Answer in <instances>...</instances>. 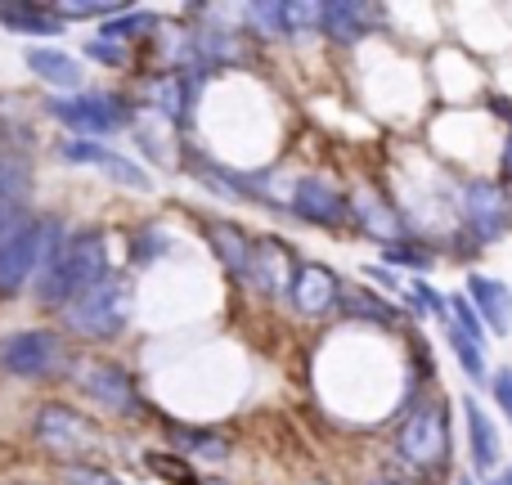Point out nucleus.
Instances as JSON below:
<instances>
[{
    "instance_id": "2f4dec72",
    "label": "nucleus",
    "mask_w": 512,
    "mask_h": 485,
    "mask_svg": "<svg viewBox=\"0 0 512 485\" xmlns=\"http://www.w3.org/2000/svg\"><path fill=\"white\" fill-rule=\"evenodd\" d=\"M490 391H495L499 409H504V418L512 423V369H499L495 378H490Z\"/></svg>"
},
{
    "instance_id": "2eb2a0df",
    "label": "nucleus",
    "mask_w": 512,
    "mask_h": 485,
    "mask_svg": "<svg viewBox=\"0 0 512 485\" xmlns=\"http://www.w3.org/2000/svg\"><path fill=\"white\" fill-rule=\"evenodd\" d=\"M369 23H373L369 5H355V0H328V5H319V32H328L342 45L360 41L369 32Z\"/></svg>"
},
{
    "instance_id": "4468645a",
    "label": "nucleus",
    "mask_w": 512,
    "mask_h": 485,
    "mask_svg": "<svg viewBox=\"0 0 512 485\" xmlns=\"http://www.w3.org/2000/svg\"><path fill=\"white\" fill-rule=\"evenodd\" d=\"M468 301H472V310L481 315L486 333L504 337L512 328V292H508V283L490 279V274H472L468 279Z\"/></svg>"
},
{
    "instance_id": "0eeeda50",
    "label": "nucleus",
    "mask_w": 512,
    "mask_h": 485,
    "mask_svg": "<svg viewBox=\"0 0 512 485\" xmlns=\"http://www.w3.org/2000/svg\"><path fill=\"white\" fill-rule=\"evenodd\" d=\"M50 117H59L68 131L81 135H113L131 122V108L117 95H63L50 99Z\"/></svg>"
},
{
    "instance_id": "5701e85b",
    "label": "nucleus",
    "mask_w": 512,
    "mask_h": 485,
    "mask_svg": "<svg viewBox=\"0 0 512 485\" xmlns=\"http://www.w3.org/2000/svg\"><path fill=\"white\" fill-rule=\"evenodd\" d=\"M445 337H450V346H454V355H459L463 373H468L472 382H486V351H481L477 342H468V337H463L454 324H445Z\"/></svg>"
},
{
    "instance_id": "393cba45",
    "label": "nucleus",
    "mask_w": 512,
    "mask_h": 485,
    "mask_svg": "<svg viewBox=\"0 0 512 485\" xmlns=\"http://www.w3.org/2000/svg\"><path fill=\"white\" fill-rule=\"evenodd\" d=\"M23 189H27V167L9 149H0V198H5V203H18Z\"/></svg>"
},
{
    "instance_id": "4c0bfd02",
    "label": "nucleus",
    "mask_w": 512,
    "mask_h": 485,
    "mask_svg": "<svg viewBox=\"0 0 512 485\" xmlns=\"http://www.w3.org/2000/svg\"><path fill=\"white\" fill-rule=\"evenodd\" d=\"M459 485H477V481H459Z\"/></svg>"
},
{
    "instance_id": "aec40b11",
    "label": "nucleus",
    "mask_w": 512,
    "mask_h": 485,
    "mask_svg": "<svg viewBox=\"0 0 512 485\" xmlns=\"http://www.w3.org/2000/svg\"><path fill=\"white\" fill-rule=\"evenodd\" d=\"M153 95V108H158L162 117H171V122H185L189 104H194V81L180 77V72H167V77H158L149 86Z\"/></svg>"
},
{
    "instance_id": "e433bc0d",
    "label": "nucleus",
    "mask_w": 512,
    "mask_h": 485,
    "mask_svg": "<svg viewBox=\"0 0 512 485\" xmlns=\"http://www.w3.org/2000/svg\"><path fill=\"white\" fill-rule=\"evenodd\" d=\"M373 485H396V481H373Z\"/></svg>"
},
{
    "instance_id": "58836bf2",
    "label": "nucleus",
    "mask_w": 512,
    "mask_h": 485,
    "mask_svg": "<svg viewBox=\"0 0 512 485\" xmlns=\"http://www.w3.org/2000/svg\"><path fill=\"white\" fill-rule=\"evenodd\" d=\"M216 485H221V481H216Z\"/></svg>"
},
{
    "instance_id": "dca6fc26",
    "label": "nucleus",
    "mask_w": 512,
    "mask_h": 485,
    "mask_svg": "<svg viewBox=\"0 0 512 485\" xmlns=\"http://www.w3.org/2000/svg\"><path fill=\"white\" fill-rule=\"evenodd\" d=\"M463 418H468V445H472V463L481 472L499 468V432L490 423V414L477 405V400H463Z\"/></svg>"
},
{
    "instance_id": "6ab92c4d",
    "label": "nucleus",
    "mask_w": 512,
    "mask_h": 485,
    "mask_svg": "<svg viewBox=\"0 0 512 485\" xmlns=\"http://www.w3.org/2000/svg\"><path fill=\"white\" fill-rule=\"evenodd\" d=\"M0 23L18 36H59L63 18L45 5H0Z\"/></svg>"
},
{
    "instance_id": "f704fd0d",
    "label": "nucleus",
    "mask_w": 512,
    "mask_h": 485,
    "mask_svg": "<svg viewBox=\"0 0 512 485\" xmlns=\"http://www.w3.org/2000/svg\"><path fill=\"white\" fill-rule=\"evenodd\" d=\"M490 485H512V468H508V472H499V477L490 481Z\"/></svg>"
},
{
    "instance_id": "f257e3e1",
    "label": "nucleus",
    "mask_w": 512,
    "mask_h": 485,
    "mask_svg": "<svg viewBox=\"0 0 512 485\" xmlns=\"http://www.w3.org/2000/svg\"><path fill=\"white\" fill-rule=\"evenodd\" d=\"M108 270V239L99 230H77L63 234V243L54 247L50 265L41 270V297L50 306H68L72 297H81L86 288H95Z\"/></svg>"
},
{
    "instance_id": "bb28decb",
    "label": "nucleus",
    "mask_w": 512,
    "mask_h": 485,
    "mask_svg": "<svg viewBox=\"0 0 512 485\" xmlns=\"http://www.w3.org/2000/svg\"><path fill=\"white\" fill-rule=\"evenodd\" d=\"M27 225H32V212H23V203H5V198H0V247L9 239H18Z\"/></svg>"
},
{
    "instance_id": "20e7f679",
    "label": "nucleus",
    "mask_w": 512,
    "mask_h": 485,
    "mask_svg": "<svg viewBox=\"0 0 512 485\" xmlns=\"http://www.w3.org/2000/svg\"><path fill=\"white\" fill-rule=\"evenodd\" d=\"M0 369L14 378H59L68 369V342L50 328H18V333L0 337Z\"/></svg>"
},
{
    "instance_id": "412c9836",
    "label": "nucleus",
    "mask_w": 512,
    "mask_h": 485,
    "mask_svg": "<svg viewBox=\"0 0 512 485\" xmlns=\"http://www.w3.org/2000/svg\"><path fill=\"white\" fill-rule=\"evenodd\" d=\"M351 216L360 221V230H369L373 239H382V243H396V234H400V216L391 212L387 203H382L378 194H360L351 203Z\"/></svg>"
},
{
    "instance_id": "f8f14e48",
    "label": "nucleus",
    "mask_w": 512,
    "mask_h": 485,
    "mask_svg": "<svg viewBox=\"0 0 512 485\" xmlns=\"http://www.w3.org/2000/svg\"><path fill=\"white\" fill-rule=\"evenodd\" d=\"M292 216H297V221H310V225H342L346 216H351V203H346L328 180L306 176V180H297V189H292Z\"/></svg>"
},
{
    "instance_id": "c9c22d12",
    "label": "nucleus",
    "mask_w": 512,
    "mask_h": 485,
    "mask_svg": "<svg viewBox=\"0 0 512 485\" xmlns=\"http://www.w3.org/2000/svg\"><path fill=\"white\" fill-rule=\"evenodd\" d=\"M504 171L512 176V140H508V149H504Z\"/></svg>"
},
{
    "instance_id": "9d476101",
    "label": "nucleus",
    "mask_w": 512,
    "mask_h": 485,
    "mask_svg": "<svg viewBox=\"0 0 512 485\" xmlns=\"http://www.w3.org/2000/svg\"><path fill=\"white\" fill-rule=\"evenodd\" d=\"M288 297H292V306H297L301 315H310V319L328 315V310L342 301V279H337L333 270H324V265L306 261V265H297V270H292Z\"/></svg>"
},
{
    "instance_id": "4be33fe9",
    "label": "nucleus",
    "mask_w": 512,
    "mask_h": 485,
    "mask_svg": "<svg viewBox=\"0 0 512 485\" xmlns=\"http://www.w3.org/2000/svg\"><path fill=\"white\" fill-rule=\"evenodd\" d=\"M243 14H248V23L261 36H288V5L283 0H256Z\"/></svg>"
},
{
    "instance_id": "7ed1b4c3",
    "label": "nucleus",
    "mask_w": 512,
    "mask_h": 485,
    "mask_svg": "<svg viewBox=\"0 0 512 485\" xmlns=\"http://www.w3.org/2000/svg\"><path fill=\"white\" fill-rule=\"evenodd\" d=\"M63 243V225L59 221H36L27 225L18 239H9L0 247V297L23 292L32 279H41V270L50 265L54 247Z\"/></svg>"
},
{
    "instance_id": "9b49d317",
    "label": "nucleus",
    "mask_w": 512,
    "mask_h": 485,
    "mask_svg": "<svg viewBox=\"0 0 512 485\" xmlns=\"http://www.w3.org/2000/svg\"><path fill=\"white\" fill-rule=\"evenodd\" d=\"M59 153L68 162H77V167L108 171V180H117V185H126V189H149V176H144V167H135L131 158L113 153L108 144H99V140H63Z\"/></svg>"
},
{
    "instance_id": "a878e982",
    "label": "nucleus",
    "mask_w": 512,
    "mask_h": 485,
    "mask_svg": "<svg viewBox=\"0 0 512 485\" xmlns=\"http://www.w3.org/2000/svg\"><path fill=\"white\" fill-rule=\"evenodd\" d=\"M176 445L203 454V459H225V454H230V445H225L221 436H207V432H176Z\"/></svg>"
},
{
    "instance_id": "423d86ee",
    "label": "nucleus",
    "mask_w": 512,
    "mask_h": 485,
    "mask_svg": "<svg viewBox=\"0 0 512 485\" xmlns=\"http://www.w3.org/2000/svg\"><path fill=\"white\" fill-rule=\"evenodd\" d=\"M396 450L405 454L414 468H436L450 454V423H445L441 405H418L396 432Z\"/></svg>"
},
{
    "instance_id": "1a4fd4ad",
    "label": "nucleus",
    "mask_w": 512,
    "mask_h": 485,
    "mask_svg": "<svg viewBox=\"0 0 512 485\" xmlns=\"http://www.w3.org/2000/svg\"><path fill=\"white\" fill-rule=\"evenodd\" d=\"M77 382L95 405L113 409V414H135V405H140V391H135L131 373L113 360H90L86 369L77 373Z\"/></svg>"
},
{
    "instance_id": "f3484780",
    "label": "nucleus",
    "mask_w": 512,
    "mask_h": 485,
    "mask_svg": "<svg viewBox=\"0 0 512 485\" xmlns=\"http://www.w3.org/2000/svg\"><path fill=\"white\" fill-rule=\"evenodd\" d=\"M207 239H212L216 256H221V261H225V270H230V274H239V279H248L252 243H248V234H243L239 225H230V221H212V225H207Z\"/></svg>"
},
{
    "instance_id": "39448f33",
    "label": "nucleus",
    "mask_w": 512,
    "mask_h": 485,
    "mask_svg": "<svg viewBox=\"0 0 512 485\" xmlns=\"http://www.w3.org/2000/svg\"><path fill=\"white\" fill-rule=\"evenodd\" d=\"M36 441L50 454L68 459L72 468H81V459L99 450V432L68 405H45L41 414H36Z\"/></svg>"
},
{
    "instance_id": "473e14b6",
    "label": "nucleus",
    "mask_w": 512,
    "mask_h": 485,
    "mask_svg": "<svg viewBox=\"0 0 512 485\" xmlns=\"http://www.w3.org/2000/svg\"><path fill=\"white\" fill-rule=\"evenodd\" d=\"M301 27H319V5H288V36H297Z\"/></svg>"
},
{
    "instance_id": "c756f323",
    "label": "nucleus",
    "mask_w": 512,
    "mask_h": 485,
    "mask_svg": "<svg viewBox=\"0 0 512 485\" xmlns=\"http://www.w3.org/2000/svg\"><path fill=\"white\" fill-rule=\"evenodd\" d=\"M63 485H126V481L113 477L108 468H90V463H81V468L63 472Z\"/></svg>"
},
{
    "instance_id": "6e6552de",
    "label": "nucleus",
    "mask_w": 512,
    "mask_h": 485,
    "mask_svg": "<svg viewBox=\"0 0 512 485\" xmlns=\"http://www.w3.org/2000/svg\"><path fill=\"white\" fill-rule=\"evenodd\" d=\"M459 216L477 243H495L512 221V203L499 180H468L459 194Z\"/></svg>"
},
{
    "instance_id": "72a5a7b5",
    "label": "nucleus",
    "mask_w": 512,
    "mask_h": 485,
    "mask_svg": "<svg viewBox=\"0 0 512 485\" xmlns=\"http://www.w3.org/2000/svg\"><path fill=\"white\" fill-rule=\"evenodd\" d=\"M86 54H90V59H99V63H126V50H122V45H117V41H104V36H99V41H90Z\"/></svg>"
},
{
    "instance_id": "7c9ffc66",
    "label": "nucleus",
    "mask_w": 512,
    "mask_h": 485,
    "mask_svg": "<svg viewBox=\"0 0 512 485\" xmlns=\"http://www.w3.org/2000/svg\"><path fill=\"white\" fill-rule=\"evenodd\" d=\"M346 310H351V315H360V319H382V324L391 319V306H387V301L369 297V292H355V297L346 301Z\"/></svg>"
},
{
    "instance_id": "cd10ccee",
    "label": "nucleus",
    "mask_w": 512,
    "mask_h": 485,
    "mask_svg": "<svg viewBox=\"0 0 512 485\" xmlns=\"http://www.w3.org/2000/svg\"><path fill=\"white\" fill-rule=\"evenodd\" d=\"M149 23H153L149 14H126V18H113V23H104V41H131V36H140Z\"/></svg>"
},
{
    "instance_id": "c85d7f7f",
    "label": "nucleus",
    "mask_w": 512,
    "mask_h": 485,
    "mask_svg": "<svg viewBox=\"0 0 512 485\" xmlns=\"http://www.w3.org/2000/svg\"><path fill=\"white\" fill-rule=\"evenodd\" d=\"M382 256H387L391 265H409V270H418V274H423V270H432V256H427V252H418L414 243H391Z\"/></svg>"
},
{
    "instance_id": "f03ea898",
    "label": "nucleus",
    "mask_w": 512,
    "mask_h": 485,
    "mask_svg": "<svg viewBox=\"0 0 512 485\" xmlns=\"http://www.w3.org/2000/svg\"><path fill=\"white\" fill-rule=\"evenodd\" d=\"M63 319H68V328L77 337H86V342H108V337H117L126 328V319H131V283H126L122 274H104L95 288H86L81 297H72L68 306H63Z\"/></svg>"
},
{
    "instance_id": "a211bd4d",
    "label": "nucleus",
    "mask_w": 512,
    "mask_h": 485,
    "mask_svg": "<svg viewBox=\"0 0 512 485\" xmlns=\"http://www.w3.org/2000/svg\"><path fill=\"white\" fill-rule=\"evenodd\" d=\"M27 68H32L41 81H50V86H63V90L81 86V63L63 50H45V45H36V50H27Z\"/></svg>"
},
{
    "instance_id": "ddd939ff",
    "label": "nucleus",
    "mask_w": 512,
    "mask_h": 485,
    "mask_svg": "<svg viewBox=\"0 0 512 485\" xmlns=\"http://www.w3.org/2000/svg\"><path fill=\"white\" fill-rule=\"evenodd\" d=\"M292 270H297V261H292L288 247H283L279 239H261V243H252L248 283H252V288H261L265 297H279V292H288Z\"/></svg>"
},
{
    "instance_id": "b1692460",
    "label": "nucleus",
    "mask_w": 512,
    "mask_h": 485,
    "mask_svg": "<svg viewBox=\"0 0 512 485\" xmlns=\"http://www.w3.org/2000/svg\"><path fill=\"white\" fill-rule=\"evenodd\" d=\"M450 324L459 328V333L468 337V342H477L481 351H486V337H490V333H486V324H481V315L472 310V301H468V297H450Z\"/></svg>"
}]
</instances>
